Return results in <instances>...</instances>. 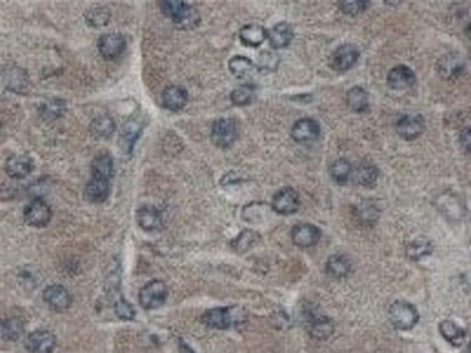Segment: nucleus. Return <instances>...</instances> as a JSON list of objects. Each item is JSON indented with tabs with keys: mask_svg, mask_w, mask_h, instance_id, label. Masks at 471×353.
<instances>
[{
	"mask_svg": "<svg viewBox=\"0 0 471 353\" xmlns=\"http://www.w3.org/2000/svg\"><path fill=\"white\" fill-rule=\"evenodd\" d=\"M114 311L122 320H133L135 318V311L133 305L127 302L123 297H119L114 301Z\"/></svg>",
	"mask_w": 471,
	"mask_h": 353,
	"instance_id": "obj_40",
	"label": "nucleus"
},
{
	"mask_svg": "<svg viewBox=\"0 0 471 353\" xmlns=\"http://www.w3.org/2000/svg\"><path fill=\"white\" fill-rule=\"evenodd\" d=\"M338 6L345 14L356 15V14L365 11L366 7L369 6V3L363 1V0H354V1H340Z\"/></svg>",
	"mask_w": 471,
	"mask_h": 353,
	"instance_id": "obj_41",
	"label": "nucleus"
},
{
	"mask_svg": "<svg viewBox=\"0 0 471 353\" xmlns=\"http://www.w3.org/2000/svg\"><path fill=\"white\" fill-rule=\"evenodd\" d=\"M115 131V121L108 115H100L90 123V132L97 139H107Z\"/></svg>",
	"mask_w": 471,
	"mask_h": 353,
	"instance_id": "obj_29",
	"label": "nucleus"
},
{
	"mask_svg": "<svg viewBox=\"0 0 471 353\" xmlns=\"http://www.w3.org/2000/svg\"><path fill=\"white\" fill-rule=\"evenodd\" d=\"M353 265L349 257L343 254H335L328 258L325 270L333 279H343L352 273Z\"/></svg>",
	"mask_w": 471,
	"mask_h": 353,
	"instance_id": "obj_24",
	"label": "nucleus"
},
{
	"mask_svg": "<svg viewBox=\"0 0 471 353\" xmlns=\"http://www.w3.org/2000/svg\"><path fill=\"white\" fill-rule=\"evenodd\" d=\"M137 223L145 232H156L163 227L162 213L154 206H142L137 212Z\"/></svg>",
	"mask_w": 471,
	"mask_h": 353,
	"instance_id": "obj_17",
	"label": "nucleus"
},
{
	"mask_svg": "<svg viewBox=\"0 0 471 353\" xmlns=\"http://www.w3.org/2000/svg\"><path fill=\"white\" fill-rule=\"evenodd\" d=\"M352 163L347 159H338L331 166V175L338 184H346L352 177Z\"/></svg>",
	"mask_w": 471,
	"mask_h": 353,
	"instance_id": "obj_35",
	"label": "nucleus"
},
{
	"mask_svg": "<svg viewBox=\"0 0 471 353\" xmlns=\"http://www.w3.org/2000/svg\"><path fill=\"white\" fill-rule=\"evenodd\" d=\"M188 101V93L181 86H167L162 93L163 107L169 111L179 112L181 111Z\"/></svg>",
	"mask_w": 471,
	"mask_h": 353,
	"instance_id": "obj_21",
	"label": "nucleus"
},
{
	"mask_svg": "<svg viewBox=\"0 0 471 353\" xmlns=\"http://www.w3.org/2000/svg\"><path fill=\"white\" fill-rule=\"evenodd\" d=\"M388 315H390L391 325L401 332L412 330L419 322L418 309L406 301H395L390 307Z\"/></svg>",
	"mask_w": 471,
	"mask_h": 353,
	"instance_id": "obj_3",
	"label": "nucleus"
},
{
	"mask_svg": "<svg viewBox=\"0 0 471 353\" xmlns=\"http://www.w3.org/2000/svg\"><path fill=\"white\" fill-rule=\"evenodd\" d=\"M110 193H111L110 181L94 178V177L88 182L85 188L86 199L93 203H103L104 200L108 199Z\"/></svg>",
	"mask_w": 471,
	"mask_h": 353,
	"instance_id": "obj_25",
	"label": "nucleus"
},
{
	"mask_svg": "<svg viewBox=\"0 0 471 353\" xmlns=\"http://www.w3.org/2000/svg\"><path fill=\"white\" fill-rule=\"evenodd\" d=\"M33 162L26 155H13L6 160L4 170L11 178H25L33 171Z\"/></svg>",
	"mask_w": 471,
	"mask_h": 353,
	"instance_id": "obj_19",
	"label": "nucleus"
},
{
	"mask_svg": "<svg viewBox=\"0 0 471 353\" xmlns=\"http://www.w3.org/2000/svg\"><path fill=\"white\" fill-rule=\"evenodd\" d=\"M320 132L321 127L314 119H299L292 127V138L300 144L315 141L320 137Z\"/></svg>",
	"mask_w": 471,
	"mask_h": 353,
	"instance_id": "obj_14",
	"label": "nucleus"
},
{
	"mask_svg": "<svg viewBox=\"0 0 471 353\" xmlns=\"http://www.w3.org/2000/svg\"><path fill=\"white\" fill-rule=\"evenodd\" d=\"M126 42L120 33H106L99 40V51L103 58L111 61L124 51Z\"/></svg>",
	"mask_w": 471,
	"mask_h": 353,
	"instance_id": "obj_15",
	"label": "nucleus"
},
{
	"mask_svg": "<svg viewBox=\"0 0 471 353\" xmlns=\"http://www.w3.org/2000/svg\"><path fill=\"white\" fill-rule=\"evenodd\" d=\"M347 105L356 114L367 112L369 111V96L365 92V89L359 86L350 89V92L347 93Z\"/></svg>",
	"mask_w": 471,
	"mask_h": 353,
	"instance_id": "obj_30",
	"label": "nucleus"
},
{
	"mask_svg": "<svg viewBox=\"0 0 471 353\" xmlns=\"http://www.w3.org/2000/svg\"><path fill=\"white\" fill-rule=\"evenodd\" d=\"M162 12L169 17L179 29H192L199 24L198 10L184 1H162Z\"/></svg>",
	"mask_w": 471,
	"mask_h": 353,
	"instance_id": "obj_2",
	"label": "nucleus"
},
{
	"mask_svg": "<svg viewBox=\"0 0 471 353\" xmlns=\"http://www.w3.org/2000/svg\"><path fill=\"white\" fill-rule=\"evenodd\" d=\"M267 37L272 49H283L293 40L295 32L288 22H279L271 31H267Z\"/></svg>",
	"mask_w": 471,
	"mask_h": 353,
	"instance_id": "obj_23",
	"label": "nucleus"
},
{
	"mask_svg": "<svg viewBox=\"0 0 471 353\" xmlns=\"http://www.w3.org/2000/svg\"><path fill=\"white\" fill-rule=\"evenodd\" d=\"M271 207L276 214L281 216L295 214L300 207V196L297 191L290 187L282 188L272 196Z\"/></svg>",
	"mask_w": 471,
	"mask_h": 353,
	"instance_id": "obj_6",
	"label": "nucleus"
},
{
	"mask_svg": "<svg viewBox=\"0 0 471 353\" xmlns=\"http://www.w3.org/2000/svg\"><path fill=\"white\" fill-rule=\"evenodd\" d=\"M92 173L94 178L110 181L114 177V160L108 153H99L92 162Z\"/></svg>",
	"mask_w": 471,
	"mask_h": 353,
	"instance_id": "obj_27",
	"label": "nucleus"
},
{
	"mask_svg": "<svg viewBox=\"0 0 471 353\" xmlns=\"http://www.w3.org/2000/svg\"><path fill=\"white\" fill-rule=\"evenodd\" d=\"M437 71L447 80L458 79L462 76L465 71V61L462 60L459 54H455V53L445 54L438 60Z\"/></svg>",
	"mask_w": 471,
	"mask_h": 353,
	"instance_id": "obj_13",
	"label": "nucleus"
},
{
	"mask_svg": "<svg viewBox=\"0 0 471 353\" xmlns=\"http://www.w3.org/2000/svg\"><path fill=\"white\" fill-rule=\"evenodd\" d=\"M65 110H67V107H65V103L63 100L51 98L42 105L40 114L43 115L44 119H57L65 112Z\"/></svg>",
	"mask_w": 471,
	"mask_h": 353,
	"instance_id": "obj_38",
	"label": "nucleus"
},
{
	"mask_svg": "<svg viewBox=\"0 0 471 353\" xmlns=\"http://www.w3.org/2000/svg\"><path fill=\"white\" fill-rule=\"evenodd\" d=\"M359 58V51L353 44H343L338 47L331 58V67L335 71L346 72L353 68Z\"/></svg>",
	"mask_w": 471,
	"mask_h": 353,
	"instance_id": "obj_12",
	"label": "nucleus"
},
{
	"mask_svg": "<svg viewBox=\"0 0 471 353\" xmlns=\"http://www.w3.org/2000/svg\"><path fill=\"white\" fill-rule=\"evenodd\" d=\"M51 216V207L43 199H33L24 210L25 223L33 228H43L49 225Z\"/></svg>",
	"mask_w": 471,
	"mask_h": 353,
	"instance_id": "obj_5",
	"label": "nucleus"
},
{
	"mask_svg": "<svg viewBox=\"0 0 471 353\" xmlns=\"http://www.w3.org/2000/svg\"><path fill=\"white\" fill-rule=\"evenodd\" d=\"M1 337L7 341H17L24 332V325L18 318H7L0 323Z\"/></svg>",
	"mask_w": 471,
	"mask_h": 353,
	"instance_id": "obj_34",
	"label": "nucleus"
},
{
	"mask_svg": "<svg viewBox=\"0 0 471 353\" xmlns=\"http://www.w3.org/2000/svg\"><path fill=\"white\" fill-rule=\"evenodd\" d=\"M322 232L313 224H299L292 230V240L301 248L315 246L321 240Z\"/></svg>",
	"mask_w": 471,
	"mask_h": 353,
	"instance_id": "obj_16",
	"label": "nucleus"
},
{
	"mask_svg": "<svg viewBox=\"0 0 471 353\" xmlns=\"http://www.w3.org/2000/svg\"><path fill=\"white\" fill-rule=\"evenodd\" d=\"M167 294V287L162 280H151L140 290L138 300L142 308L156 309L166 302Z\"/></svg>",
	"mask_w": 471,
	"mask_h": 353,
	"instance_id": "obj_4",
	"label": "nucleus"
},
{
	"mask_svg": "<svg viewBox=\"0 0 471 353\" xmlns=\"http://www.w3.org/2000/svg\"><path fill=\"white\" fill-rule=\"evenodd\" d=\"M440 333L454 347H462L466 343V338H468L466 330L459 327L452 320H444L440 325Z\"/></svg>",
	"mask_w": 471,
	"mask_h": 353,
	"instance_id": "obj_28",
	"label": "nucleus"
},
{
	"mask_svg": "<svg viewBox=\"0 0 471 353\" xmlns=\"http://www.w3.org/2000/svg\"><path fill=\"white\" fill-rule=\"evenodd\" d=\"M459 141H461L462 146L465 148V150H466V152L469 153V150H470V142H471L470 128H469V127H466V128H463V130L461 131V135H459Z\"/></svg>",
	"mask_w": 471,
	"mask_h": 353,
	"instance_id": "obj_44",
	"label": "nucleus"
},
{
	"mask_svg": "<svg viewBox=\"0 0 471 353\" xmlns=\"http://www.w3.org/2000/svg\"><path fill=\"white\" fill-rule=\"evenodd\" d=\"M111 11L104 6H96L86 11V21L89 25L100 28L110 22Z\"/></svg>",
	"mask_w": 471,
	"mask_h": 353,
	"instance_id": "obj_36",
	"label": "nucleus"
},
{
	"mask_svg": "<svg viewBox=\"0 0 471 353\" xmlns=\"http://www.w3.org/2000/svg\"><path fill=\"white\" fill-rule=\"evenodd\" d=\"M201 319L202 323L210 329L229 330L231 327H238L246 320V312L239 307L213 308L206 311Z\"/></svg>",
	"mask_w": 471,
	"mask_h": 353,
	"instance_id": "obj_1",
	"label": "nucleus"
},
{
	"mask_svg": "<svg viewBox=\"0 0 471 353\" xmlns=\"http://www.w3.org/2000/svg\"><path fill=\"white\" fill-rule=\"evenodd\" d=\"M212 141L220 148L231 146L238 138V126L234 119H219L212 127Z\"/></svg>",
	"mask_w": 471,
	"mask_h": 353,
	"instance_id": "obj_7",
	"label": "nucleus"
},
{
	"mask_svg": "<svg viewBox=\"0 0 471 353\" xmlns=\"http://www.w3.org/2000/svg\"><path fill=\"white\" fill-rule=\"evenodd\" d=\"M426 123L422 115H405L398 119L395 130L398 135L406 141H413L419 138L424 131Z\"/></svg>",
	"mask_w": 471,
	"mask_h": 353,
	"instance_id": "obj_10",
	"label": "nucleus"
},
{
	"mask_svg": "<svg viewBox=\"0 0 471 353\" xmlns=\"http://www.w3.org/2000/svg\"><path fill=\"white\" fill-rule=\"evenodd\" d=\"M306 325H307L308 334L314 340H320V341L328 340L335 332L333 322L329 318H327V316H324V315H321L315 311L307 312Z\"/></svg>",
	"mask_w": 471,
	"mask_h": 353,
	"instance_id": "obj_8",
	"label": "nucleus"
},
{
	"mask_svg": "<svg viewBox=\"0 0 471 353\" xmlns=\"http://www.w3.org/2000/svg\"><path fill=\"white\" fill-rule=\"evenodd\" d=\"M416 83L415 72L405 65L394 67L387 75V85L394 90H404Z\"/></svg>",
	"mask_w": 471,
	"mask_h": 353,
	"instance_id": "obj_18",
	"label": "nucleus"
},
{
	"mask_svg": "<svg viewBox=\"0 0 471 353\" xmlns=\"http://www.w3.org/2000/svg\"><path fill=\"white\" fill-rule=\"evenodd\" d=\"M380 216L379 207L372 200H362L353 207L354 220L361 227H372L377 223Z\"/></svg>",
	"mask_w": 471,
	"mask_h": 353,
	"instance_id": "obj_20",
	"label": "nucleus"
},
{
	"mask_svg": "<svg viewBox=\"0 0 471 353\" xmlns=\"http://www.w3.org/2000/svg\"><path fill=\"white\" fill-rule=\"evenodd\" d=\"M352 177H353L354 182L356 185L370 188L377 181L379 170H377L376 164H373L372 162L362 160L355 166V169L352 171Z\"/></svg>",
	"mask_w": 471,
	"mask_h": 353,
	"instance_id": "obj_22",
	"label": "nucleus"
},
{
	"mask_svg": "<svg viewBox=\"0 0 471 353\" xmlns=\"http://www.w3.org/2000/svg\"><path fill=\"white\" fill-rule=\"evenodd\" d=\"M141 130H142V124L138 120H129L124 124V127L122 130L120 139H122V145L126 148L127 152H130L133 149L134 142L137 141V138L141 134Z\"/></svg>",
	"mask_w": 471,
	"mask_h": 353,
	"instance_id": "obj_33",
	"label": "nucleus"
},
{
	"mask_svg": "<svg viewBox=\"0 0 471 353\" xmlns=\"http://www.w3.org/2000/svg\"><path fill=\"white\" fill-rule=\"evenodd\" d=\"M433 252V244L429 239L419 237L406 244V255L412 261H419L424 257H429Z\"/></svg>",
	"mask_w": 471,
	"mask_h": 353,
	"instance_id": "obj_31",
	"label": "nucleus"
},
{
	"mask_svg": "<svg viewBox=\"0 0 471 353\" xmlns=\"http://www.w3.org/2000/svg\"><path fill=\"white\" fill-rule=\"evenodd\" d=\"M254 100V87L245 85L231 93V101L236 107H246Z\"/></svg>",
	"mask_w": 471,
	"mask_h": 353,
	"instance_id": "obj_39",
	"label": "nucleus"
},
{
	"mask_svg": "<svg viewBox=\"0 0 471 353\" xmlns=\"http://www.w3.org/2000/svg\"><path fill=\"white\" fill-rule=\"evenodd\" d=\"M8 82V87H11V90H17V87H25L26 83V78H24V72L18 68L11 71V75L6 78Z\"/></svg>",
	"mask_w": 471,
	"mask_h": 353,
	"instance_id": "obj_43",
	"label": "nucleus"
},
{
	"mask_svg": "<svg viewBox=\"0 0 471 353\" xmlns=\"http://www.w3.org/2000/svg\"><path fill=\"white\" fill-rule=\"evenodd\" d=\"M239 39L245 46L257 47L263 44V42L267 39V29L258 24H247L242 26L239 32Z\"/></svg>",
	"mask_w": 471,
	"mask_h": 353,
	"instance_id": "obj_26",
	"label": "nucleus"
},
{
	"mask_svg": "<svg viewBox=\"0 0 471 353\" xmlns=\"http://www.w3.org/2000/svg\"><path fill=\"white\" fill-rule=\"evenodd\" d=\"M44 302L56 312H65L72 305L71 293L61 284H51L43 291Z\"/></svg>",
	"mask_w": 471,
	"mask_h": 353,
	"instance_id": "obj_9",
	"label": "nucleus"
},
{
	"mask_svg": "<svg viewBox=\"0 0 471 353\" xmlns=\"http://www.w3.org/2000/svg\"><path fill=\"white\" fill-rule=\"evenodd\" d=\"M56 345V336L49 330H36L31 333L25 341L29 353H53Z\"/></svg>",
	"mask_w": 471,
	"mask_h": 353,
	"instance_id": "obj_11",
	"label": "nucleus"
},
{
	"mask_svg": "<svg viewBox=\"0 0 471 353\" xmlns=\"http://www.w3.org/2000/svg\"><path fill=\"white\" fill-rule=\"evenodd\" d=\"M230 71L231 74L238 78V79H245V78H249L250 75H253L256 67L253 64V61L247 57H243V55H236L230 60Z\"/></svg>",
	"mask_w": 471,
	"mask_h": 353,
	"instance_id": "obj_32",
	"label": "nucleus"
},
{
	"mask_svg": "<svg viewBox=\"0 0 471 353\" xmlns=\"http://www.w3.org/2000/svg\"><path fill=\"white\" fill-rule=\"evenodd\" d=\"M279 62V57L271 51H263L258 57V68L272 71Z\"/></svg>",
	"mask_w": 471,
	"mask_h": 353,
	"instance_id": "obj_42",
	"label": "nucleus"
},
{
	"mask_svg": "<svg viewBox=\"0 0 471 353\" xmlns=\"http://www.w3.org/2000/svg\"><path fill=\"white\" fill-rule=\"evenodd\" d=\"M260 241V235L256 231L245 230L242 234H239L236 239L233 240V247L238 252H245L254 247Z\"/></svg>",
	"mask_w": 471,
	"mask_h": 353,
	"instance_id": "obj_37",
	"label": "nucleus"
}]
</instances>
